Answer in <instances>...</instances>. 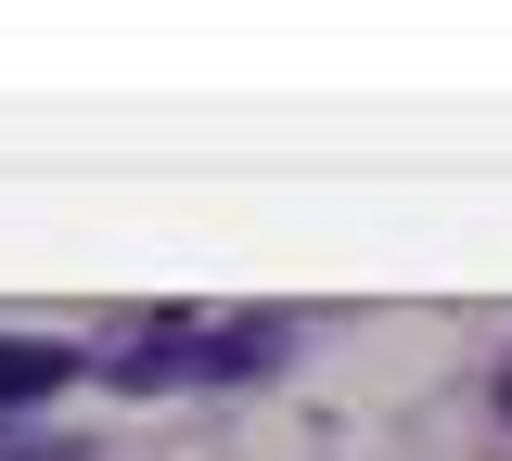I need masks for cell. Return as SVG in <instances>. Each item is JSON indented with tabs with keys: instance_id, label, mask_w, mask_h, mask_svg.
I'll use <instances>...</instances> for the list:
<instances>
[{
	"instance_id": "6da1fadb",
	"label": "cell",
	"mask_w": 512,
	"mask_h": 461,
	"mask_svg": "<svg viewBox=\"0 0 512 461\" xmlns=\"http://www.w3.org/2000/svg\"><path fill=\"white\" fill-rule=\"evenodd\" d=\"M77 359L64 346H39V333H0V410H26V397H52Z\"/></svg>"
}]
</instances>
